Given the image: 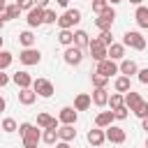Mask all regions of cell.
Masks as SVG:
<instances>
[{"label": "cell", "mask_w": 148, "mask_h": 148, "mask_svg": "<svg viewBox=\"0 0 148 148\" xmlns=\"http://www.w3.org/2000/svg\"><path fill=\"white\" fill-rule=\"evenodd\" d=\"M18 134H21V139H23V148H25V146H37V143L42 141V132H39V127L32 125V123H21V125H18Z\"/></svg>", "instance_id": "6da1fadb"}, {"label": "cell", "mask_w": 148, "mask_h": 148, "mask_svg": "<svg viewBox=\"0 0 148 148\" xmlns=\"http://www.w3.org/2000/svg\"><path fill=\"white\" fill-rule=\"evenodd\" d=\"M123 46L127 49H134V51H143L146 49V37L141 35V32H136V30H127L125 35H123Z\"/></svg>", "instance_id": "7a4b0ae2"}, {"label": "cell", "mask_w": 148, "mask_h": 148, "mask_svg": "<svg viewBox=\"0 0 148 148\" xmlns=\"http://www.w3.org/2000/svg\"><path fill=\"white\" fill-rule=\"evenodd\" d=\"M79 21H81V12H79V9H65L62 16H58L56 23L60 25V30H72Z\"/></svg>", "instance_id": "3957f363"}, {"label": "cell", "mask_w": 148, "mask_h": 148, "mask_svg": "<svg viewBox=\"0 0 148 148\" xmlns=\"http://www.w3.org/2000/svg\"><path fill=\"white\" fill-rule=\"evenodd\" d=\"M30 88L37 92V97H51L56 92V88H53V83L49 79H32V86Z\"/></svg>", "instance_id": "277c9868"}, {"label": "cell", "mask_w": 148, "mask_h": 148, "mask_svg": "<svg viewBox=\"0 0 148 148\" xmlns=\"http://www.w3.org/2000/svg\"><path fill=\"white\" fill-rule=\"evenodd\" d=\"M113 18H116V12H113V7H106L102 14H97V18H95V25H97L99 30H111V25H113Z\"/></svg>", "instance_id": "5b68a950"}, {"label": "cell", "mask_w": 148, "mask_h": 148, "mask_svg": "<svg viewBox=\"0 0 148 148\" xmlns=\"http://www.w3.org/2000/svg\"><path fill=\"white\" fill-rule=\"evenodd\" d=\"M62 60L67 62V65H81V60H83V49H79V46H65V53H62Z\"/></svg>", "instance_id": "8992f818"}, {"label": "cell", "mask_w": 148, "mask_h": 148, "mask_svg": "<svg viewBox=\"0 0 148 148\" xmlns=\"http://www.w3.org/2000/svg\"><path fill=\"white\" fill-rule=\"evenodd\" d=\"M18 60L23 62V65H39V60H42V53H39V49H35V46H30V49H23L21 53H18Z\"/></svg>", "instance_id": "52a82bcc"}, {"label": "cell", "mask_w": 148, "mask_h": 148, "mask_svg": "<svg viewBox=\"0 0 148 148\" xmlns=\"http://www.w3.org/2000/svg\"><path fill=\"white\" fill-rule=\"evenodd\" d=\"M104 136H106V141H111V143H123V141L127 139V132H125L123 127H118V125H109V127H104Z\"/></svg>", "instance_id": "ba28073f"}, {"label": "cell", "mask_w": 148, "mask_h": 148, "mask_svg": "<svg viewBox=\"0 0 148 148\" xmlns=\"http://www.w3.org/2000/svg\"><path fill=\"white\" fill-rule=\"evenodd\" d=\"M97 74H102V76H106V79H111L113 74H118V65H116V60H111V58H104V60H99L97 62V69H95Z\"/></svg>", "instance_id": "9c48e42d"}, {"label": "cell", "mask_w": 148, "mask_h": 148, "mask_svg": "<svg viewBox=\"0 0 148 148\" xmlns=\"http://www.w3.org/2000/svg\"><path fill=\"white\" fill-rule=\"evenodd\" d=\"M88 49H90V56H92V60H95V62H99V60H104V58H106V46H104L97 37H92V39H90Z\"/></svg>", "instance_id": "30bf717a"}, {"label": "cell", "mask_w": 148, "mask_h": 148, "mask_svg": "<svg viewBox=\"0 0 148 148\" xmlns=\"http://www.w3.org/2000/svg\"><path fill=\"white\" fill-rule=\"evenodd\" d=\"M25 21H28V25H30V28H39V25L44 23V9H39V7H32V9H28V16H25Z\"/></svg>", "instance_id": "8fae6325"}, {"label": "cell", "mask_w": 148, "mask_h": 148, "mask_svg": "<svg viewBox=\"0 0 148 148\" xmlns=\"http://www.w3.org/2000/svg\"><path fill=\"white\" fill-rule=\"evenodd\" d=\"M58 120L62 125H74L76 123V109L74 106H62L60 113H58Z\"/></svg>", "instance_id": "7c38bea8"}, {"label": "cell", "mask_w": 148, "mask_h": 148, "mask_svg": "<svg viewBox=\"0 0 148 148\" xmlns=\"http://www.w3.org/2000/svg\"><path fill=\"white\" fill-rule=\"evenodd\" d=\"M86 139H88V143H90V146H95V148H97V146H102V143L106 141V136H104V130H102V127L88 130V136H86Z\"/></svg>", "instance_id": "4fadbf2b"}, {"label": "cell", "mask_w": 148, "mask_h": 148, "mask_svg": "<svg viewBox=\"0 0 148 148\" xmlns=\"http://www.w3.org/2000/svg\"><path fill=\"white\" fill-rule=\"evenodd\" d=\"M90 99H92L95 106H106V102H109V90H106V88H95L92 95H90Z\"/></svg>", "instance_id": "5bb4252c"}, {"label": "cell", "mask_w": 148, "mask_h": 148, "mask_svg": "<svg viewBox=\"0 0 148 148\" xmlns=\"http://www.w3.org/2000/svg\"><path fill=\"white\" fill-rule=\"evenodd\" d=\"M106 58H111V60H123L125 58V46L123 44H109L106 46Z\"/></svg>", "instance_id": "9a60e30c"}, {"label": "cell", "mask_w": 148, "mask_h": 148, "mask_svg": "<svg viewBox=\"0 0 148 148\" xmlns=\"http://www.w3.org/2000/svg\"><path fill=\"white\" fill-rule=\"evenodd\" d=\"M139 72V67H136V62L134 60H120V65H118V74H123V76H132V74H136Z\"/></svg>", "instance_id": "2e32d148"}, {"label": "cell", "mask_w": 148, "mask_h": 148, "mask_svg": "<svg viewBox=\"0 0 148 148\" xmlns=\"http://www.w3.org/2000/svg\"><path fill=\"white\" fill-rule=\"evenodd\" d=\"M35 99H37V92H35L32 88H21V90H18V102H21L23 106L35 104Z\"/></svg>", "instance_id": "e0dca14e"}, {"label": "cell", "mask_w": 148, "mask_h": 148, "mask_svg": "<svg viewBox=\"0 0 148 148\" xmlns=\"http://www.w3.org/2000/svg\"><path fill=\"white\" fill-rule=\"evenodd\" d=\"M90 104H92V99H90L88 92H79V95L74 97V109H76V111H88Z\"/></svg>", "instance_id": "ac0fdd59"}, {"label": "cell", "mask_w": 148, "mask_h": 148, "mask_svg": "<svg viewBox=\"0 0 148 148\" xmlns=\"http://www.w3.org/2000/svg\"><path fill=\"white\" fill-rule=\"evenodd\" d=\"M113 111H99L97 113V118H95V127H109V125H113Z\"/></svg>", "instance_id": "d6986e66"}, {"label": "cell", "mask_w": 148, "mask_h": 148, "mask_svg": "<svg viewBox=\"0 0 148 148\" xmlns=\"http://www.w3.org/2000/svg\"><path fill=\"white\" fill-rule=\"evenodd\" d=\"M37 127H58V118H53L51 113H37Z\"/></svg>", "instance_id": "ffe728a7"}, {"label": "cell", "mask_w": 148, "mask_h": 148, "mask_svg": "<svg viewBox=\"0 0 148 148\" xmlns=\"http://www.w3.org/2000/svg\"><path fill=\"white\" fill-rule=\"evenodd\" d=\"M58 139L60 141H74L76 139V130H74V125H62V127H58Z\"/></svg>", "instance_id": "44dd1931"}, {"label": "cell", "mask_w": 148, "mask_h": 148, "mask_svg": "<svg viewBox=\"0 0 148 148\" xmlns=\"http://www.w3.org/2000/svg\"><path fill=\"white\" fill-rule=\"evenodd\" d=\"M12 81H14L18 88H30V86H32V76H30L28 72H16V74L12 76Z\"/></svg>", "instance_id": "7402d4cb"}, {"label": "cell", "mask_w": 148, "mask_h": 148, "mask_svg": "<svg viewBox=\"0 0 148 148\" xmlns=\"http://www.w3.org/2000/svg\"><path fill=\"white\" fill-rule=\"evenodd\" d=\"M134 18H136V25H139V28H146V30H148V7L139 5L136 12H134Z\"/></svg>", "instance_id": "603a6c76"}, {"label": "cell", "mask_w": 148, "mask_h": 148, "mask_svg": "<svg viewBox=\"0 0 148 148\" xmlns=\"http://www.w3.org/2000/svg\"><path fill=\"white\" fill-rule=\"evenodd\" d=\"M2 16H5V21H9V18H18V16H21V7H18V2H7Z\"/></svg>", "instance_id": "cb8c5ba5"}, {"label": "cell", "mask_w": 148, "mask_h": 148, "mask_svg": "<svg viewBox=\"0 0 148 148\" xmlns=\"http://www.w3.org/2000/svg\"><path fill=\"white\" fill-rule=\"evenodd\" d=\"M113 88H116V92H123V95H125L127 90H132V83H130V76H123V74H120V76H118V79L113 81Z\"/></svg>", "instance_id": "d4e9b609"}, {"label": "cell", "mask_w": 148, "mask_h": 148, "mask_svg": "<svg viewBox=\"0 0 148 148\" xmlns=\"http://www.w3.org/2000/svg\"><path fill=\"white\" fill-rule=\"evenodd\" d=\"M88 44H90V35H88L86 30H76V32H74V46L86 49Z\"/></svg>", "instance_id": "484cf974"}, {"label": "cell", "mask_w": 148, "mask_h": 148, "mask_svg": "<svg viewBox=\"0 0 148 148\" xmlns=\"http://www.w3.org/2000/svg\"><path fill=\"white\" fill-rule=\"evenodd\" d=\"M42 141L49 143V146H53V143L58 141V127H46V130L42 132Z\"/></svg>", "instance_id": "4316f807"}, {"label": "cell", "mask_w": 148, "mask_h": 148, "mask_svg": "<svg viewBox=\"0 0 148 148\" xmlns=\"http://www.w3.org/2000/svg\"><path fill=\"white\" fill-rule=\"evenodd\" d=\"M18 42H21L23 49H30V46H35V35H32L30 30H23V32L18 35Z\"/></svg>", "instance_id": "83f0119b"}, {"label": "cell", "mask_w": 148, "mask_h": 148, "mask_svg": "<svg viewBox=\"0 0 148 148\" xmlns=\"http://www.w3.org/2000/svg\"><path fill=\"white\" fill-rule=\"evenodd\" d=\"M58 42H60L62 46H72V44H74V32H72V30H60V32H58Z\"/></svg>", "instance_id": "f1b7e54d"}, {"label": "cell", "mask_w": 148, "mask_h": 148, "mask_svg": "<svg viewBox=\"0 0 148 148\" xmlns=\"http://www.w3.org/2000/svg\"><path fill=\"white\" fill-rule=\"evenodd\" d=\"M0 130H2V132H7V134H12V132H16V130H18V125H16V120H14V118H5V120L0 123Z\"/></svg>", "instance_id": "f546056e"}, {"label": "cell", "mask_w": 148, "mask_h": 148, "mask_svg": "<svg viewBox=\"0 0 148 148\" xmlns=\"http://www.w3.org/2000/svg\"><path fill=\"white\" fill-rule=\"evenodd\" d=\"M90 79H92V86H95V88H106V83L111 81V79H106V76L97 74V72H92V76H90Z\"/></svg>", "instance_id": "4dcf8cb0"}, {"label": "cell", "mask_w": 148, "mask_h": 148, "mask_svg": "<svg viewBox=\"0 0 148 148\" xmlns=\"http://www.w3.org/2000/svg\"><path fill=\"white\" fill-rule=\"evenodd\" d=\"M106 104H109L111 109H118V106H123V92H111Z\"/></svg>", "instance_id": "1f68e13d"}, {"label": "cell", "mask_w": 148, "mask_h": 148, "mask_svg": "<svg viewBox=\"0 0 148 148\" xmlns=\"http://www.w3.org/2000/svg\"><path fill=\"white\" fill-rule=\"evenodd\" d=\"M12 60H14V56H12L9 51H2V49H0V69H7V67L12 65Z\"/></svg>", "instance_id": "d6a6232c"}, {"label": "cell", "mask_w": 148, "mask_h": 148, "mask_svg": "<svg viewBox=\"0 0 148 148\" xmlns=\"http://www.w3.org/2000/svg\"><path fill=\"white\" fill-rule=\"evenodd\" d=\"M132 113H134L136 118H146V116H148V102H146V99H141V102H139V106H136Z\"/></svg>", "instance_id": "836d02e7"}, {"label": "cell", "mask_w": 148, "mask_h": 148, "mask_svg": "<svg viewBox=\"0 0 148 148\" xmlns=\"http://www.w3.org/2000/svg\"><path fill=\"white\" fill-rule=\"evenodd\" d=\"M111 111H113V118H116V120H125V118H127V113H130V109H127L125 104H123V106H118V109H111Z\"/></svg>", "instance_id": "e575fe53"}, {"label": "cell", "mask_w": 148, "mask_h": 148, "mask_svg": "<svg viewBox=\"0 0 148 148\" xmlns=\"http://www.w3.org/2000/svg\"><path fill=\"white\" fill-rule=\"evenodd\" d=\"M104 46H109V44H113V37H111V30H102L99 32V37H97Z\"/></svg>", "instance_id": "d590c367"}, {"label": "cell", "mask_w": 148, "mask_h": 148, "mask_svg": "<svg viewBox=\"0 0 148 148\" xmlns=\"http://www.w3.org/2000/svg\"><path fill=\"white\" fill-rule=\"evenodd\" d=\"M106 7H109L106 0H92V12H95V14H102Z\"/></svg>", "instance_id": "8d00e7d4"}, {"label": "cell", "mask_w": 148, "mask_h": 148, "mask_svg": "<svg viewBox=\"0 0 148 148\" xmlns=\"http://www.w3.org/2000/svg\"><path fill=\"white\" fill-rule=\"evenodd\" d=\"M56 21H58L56 12H53V9H44V23H49V25H51V23H56Z\"/></svg>", "instance_id": "74e56055"}, {"label": "cell", "mask_w": 148, "mask_h": 148, "mask_svg": "<svg viewBox=\"0 0 148 148\" xmlns=\"http://www.w3.org/2000/svg\"><path fill=\"white\" fill-rule=\"evenodd\" d=\"M16 2H18V7H21V12H28V9L35 7V0H16Z\"/></svg>", "instance_id": "f35d334b"}, {"label": "cell", "mask_w": 148, "mask_h": 148, "mask_svg": "<svg viewBox=\"0 0 148 148\" xmlns=\"http://www.w3.org/2000/svg\"><path fill=\"white\" fill-rule=\"evenodd\" d=\"M136 76H139V81H141L143 86H148V67H143V69H139V72H136Z\"/></svg>", "instance_id": "ab89813d"}, {"label": "cell", "mask_w": 148, "mask_h": 148, "mask_svg": "<svg viewBox=\"0 0 148 148\" xmlns=\"http://www.w3.org/2000/svg\"><path fill=\"white\" fill-rule=\"evenodd\" d=\"M7 83H9V76L5 74V69H0V88H5Z\"/></svg>", "instance_id": "60d3db41"}, {"label": "cell", "mask_w": 148, "mask_h": 148, "mask_svg": "<svg viewBox=\"0 0 148 148\" xmlns=\"http://www.w3.org/2000/svg\"><path fill=\"white\" fill-rule=\"evenodd\" d=\"M49 2H51V0H35V7H39V9H46V7H49Z\"/></svg>", "instance_id": "b9f144b4"}, {"label": "cell", "mask_w": 148, "mask_h": 148, "mask_svg": "<svg viewBox=\"0 0 148 148\" xmlns=\"http://www.w3.org/2000/svg\"><path fill=\"white\" fill-rule=\"evenodd\" d=\"M56 148H72L67 141H56Z\"/></svg>", "instance_id": "7bdbcfd3"}, {"label": "cell", "mask_w": 148, "mask_h": 148, "mask_svg": "<svg viewBox=\"0 0 148 148\" xmlns=\"http://www.w3.org/2000/svg\"><path fill=\"white\" fill-rule=\"evenodd\" d=\"M141 127L148 132V116H146V118H141Z\"/></svg>", "instance_id": "ee69618b"}, {"label": "cell", "mask_w": 148, "mask_h": 148, "mask_svg": "<svg viewBox=\"0 0 148 148\" xmlns=\"http://www.w3.org/2000/svg\"><path fill=\"white\" fill-rule=\"evenodd\" d=\"M5 106H7V102H5V97L0 95V111H5Z\"/></svg>", "instance_id": "f6af8a7d"}, {"label": "cell", "mask_w": 148, "mask_h": 148, "mask_svg": "<svg viewBox=\"0 0 148 148\" xmlns=\"http://www.w3.org/2000/svg\"><path fill=\"white\" fill-rule=\"evenodd\" d=\"M56 2H58L60 7H67V5H69V0H56Z\"/></svg>", "instance_id": "bcb514c9"}, {"label": "cell", "mask_w": 148, "mask_h": 148, "mask_svg": "<svg viewBox=\"0 0 148 148\" xmlns=\"http://www.w3.org/2000/svg\"><path fill=\"white\" fill-rule=\"evenodd\" d=\"M5 7H7V0H0V14L5 12Z\"/></svg>", "instance_id": "7dc6e473"}, {"label": "cell", "mask_w": 148, "mask_h": 148, "mask_svg": "<svg viewBox=\"0 0 148 148\" xmlns=\"http://www.w3.org/2000/svg\"><path fill=\"white\" fill-rule=\"evenodd\" d=\"M2 28H5V16L0 14V30H2Z\"/></svg>", "instance_id": "c3c4849f"}, {"label": "cell", "mask_w": 148, "mask_h": 148, "mask_svg": "<svg viewBox=\"0 0 148 148\" xmlns=\"http://www.w3.org/2000/svg\"><path fill=\"white\" fill-rule=\"evenodd\" d=\"M130 2H132V5H136V7H139V5H141V2H143V0H130Z\"/></svg>", "instance_id": "681fc988"}, {"label": "cell", "mask_w": 148, "mask_h": 148, "mask_svg": "<svg viewBox=\"0 0 148 148\" xmlns=\"http://www.w3.org/2000/svg\"><path fill=\"white\" fill-rule=\"evenodd\" d=\"M106 2H111V5H118V2H123V0H106Z\"/></svg>", "instance_id": "f907efd6"}, {"label": "cell", "mask_w": 148, "mask_h": 148, "mask_svg": "<svg viewBox=\"0 0 148 148\" xmlns=\"http://www.w3.org/2000/svg\"><path fill=\"white\" fill-rule=\"evenodd\" d=\"M25 148H37V146H25Z\"/></svg>", "instance_id": "816d5d0a"}, {"label": "cell", "mask_w": 148, "mask_h": 148, "mask_svg": "<svg viewBox=\"0 0 148 148\" xmlns=\"http://www.w3.org/2000/svg\"><path fill=\"white\" fill-rule=\"evenodd\" d=\"M0 49H2V37H0Z\"/></svg>", "instance_id": "f5cc1de1"}, {"label": "cell", "mask_w": 148, "mask_h": 148, "mask_svg": "<svg viewBox=\"0 0 148 148\" xmlns=\"http://www.w3.org/2000/svg\"><path fill=\"white\" fill-rule=\"evenodd\" d=\"M146 148H148V139H146Z\"/></svg>", "instance_id": "db71d44e"}, {"label": "cell", "mask_w": 148, "mask_h": 148, "mask_svg": "<svg viewBox=\"0 0 148 148\" xmlns=\"http://www.w3.org/2000/svg\"><path fill=\"white\" fill-rule=\"evenodd\" d=\"M97 148H102V146H97Z\"/></svg>", "instance_id": "11a10c76"}]
</instances>
